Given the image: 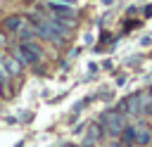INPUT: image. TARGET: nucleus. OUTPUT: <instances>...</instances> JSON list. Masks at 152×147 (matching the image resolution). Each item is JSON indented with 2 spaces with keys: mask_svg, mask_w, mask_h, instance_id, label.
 Returning a JSON list of instances; mask_svg holds the SVG:
<instances>
[{
  "mask_svg": "<svg viewBox=\"0 0 152 147\" xmlns=\"http://www.w3.org/2000/svg\"><path fill=\"white\" fill-rule=\"evenodd\" d=\"M97 123L102 126V130H104L107 138H119L121 130L128 126V123H126V116H124L121 111H116V107L104 109V111L100 114V121H97Z\"/></svg>",
  "mask_w": 152,
  "mask_h": 147,
  "instance_id": "f257e3e1",
  "label": "nucleus"
},
{
  "mask_svg": "<svg viewBox=\"0 0 152 147\" xmlns=\"http://www.w3.org/2000/svg\"><path fill=\"white\" fill-rule=\"evenodd\" d=\"M43 9H45L50 17H55V19H76V7L64 5V2H52V0H48V5H43Z\"/></svg>",
  "mask_w": 152,
  "mask_h": 147,
  "instance_id": "f03ea898",
  "label": "nucleus"
},
{
  "mask_svg": "<svg viewBox=\"0 0 152 147\" xmlns=\"http://www.w3.org/2000/svg\"><path fill=\"white\" fill-rule=\"evenodd\" d=\"M116 111H121L126 119H131V116H135V119H140V104H138V95L133 92V95H126L119 104H116Z\"/></svg>",
  "mask_w": 152,
  "mask_h": 147,
  "instance_id": "7ed1b4c3",
  "label": "nucleus"
},
{
  "mask_svg": "<svg viewBox=\"0 0 152 147\" xmlns=\"http://www.w3.org/2000/svg\"><path fill=\"white\" fill-rule=\"evenodd\" d=\"M135 130V147H150L152 145V126H147L142 119H138L133 123Z\"/></svg>",
  "mask_w": 152,
  "mask_h": 147,
  "instance_id": "20e7f679",
  "label": "nucleus"
},
{
  "mask_svg": "<svg viewBox=\"0 0 152 147\" xmlns=\"http://www.w3.org/2000/svg\"><path fill=\"white\" fill-rule=\"evenodd\" d=\"M28 21H26V14H7V17H2L0 19V31H5V33H17L21 26H26Z\"/></svg>",
  "mask_w": 152,
  "mask_h": 147,
  "instance_id": "39448f33",
  "label": "nucleus"
},
{
  "mask_svg": "<svg viewBox=\"0 0 152 147\" xmlns=\"http://www.w3.org/2000/svg\"><path fill=\"white\" fill-rule=\"evenodd\" d=\"M19 45H21L28 64H40V59H43V47H40L36 40H26V43H19Z\"/></svg>",
  "mask_w": 152,
  "mask_h": 147,
  "instance_id": "423d86ee",
  "label": "nucleus"
},
{
  "mask_svg": "<svg viewBox=\"0 0 152 147\" xmlns=\"http://www.w3.org/2000/svg\"><path fill=\"white\" fill-rule=\"evenodd\" d=\"M102 138H107V135H104L102 126L95 121V123H90V126H88L86 138H83V145H95V142H102Z\"/></svg>",
  "mask_w": 152,
  "mask_h": 147,
  "instance_id": "0eeeda50",
  "label": "nucleus"
},
{
  "mask_svg": "<svg viewBox=\"0 0 152 147\" xmlns=\"http://www.w3.org/2000/svg\"><path fill=\"white\" fill-rule=\"evenodd\" d=\"M2 62H5V69H7V74H10L12 78H14V76H19V74L24 71V66H21V64L10 55V52H7V55H2Z\"/></svg>",
  "mask_w": 152,
  "mask_h": 147,
  "instance_id": "6e6552de",
  "label": "nucleus"
},
{
  "mask_svg": "<svg viewBox=\"0 0 152 147\" xmlns=\"http://www.w3.org/2000/svg\"><path fill=\"white\" fill-rule=\"evenodd\" d=\"M14 38H17L19 43H26V40H33V38H38V36H36V26H33V24H26V26H21V28L14 33Z\"/></svg>",
  "mask_w": 152,
  "mask_h": 147,
  "instance_id": "1a4fd4ad",
  "label": "nucleus"
},
{
  "mask_svg": "<svg viewBox=\"0 0 152 147\" xmlns=\"http://www.w3.org/2000/svg\"><path fill=\"white\" fill-rule=\"evenodd\" d=\"M7 52L21 64V66H28V59H26V55H24V50H21V45H10L7 47Z\"/></svg>",
  "mask_w": 152,
  "mask_h": 147,
  "instance_id": "9d476101",
  "label": "nucleus"
},
{
  "mask_svg": "<svg viewBox=\"0 0 152 147\" xmlns=\"http://www.w3.org/2000/svg\"><path fill=\"white\" fill-rule=\"evenodd\" d=\"M119 142H121V145H126V142H133V145H135V130H133V123H128V126L121 130Z\"/></svg>",
  "mask_w": 152,
  "mask_h": 147,
  "instance_id": "9b49d317",
  "label": "nucleus"
},
{
  "mask_svg": "<svg viewBox=\"0 0 152 147\" xmlns=\"http://www.w3.org/2000/svg\"><path fill=\"white\" fill-rule=\"evenodd\" d=\"M142 17H152V5H145L142 7Z\"/></svg>",
  "mask_w": 152,
  "mask_h": 147,
  "instance_id": "f8f14e48",
  "label": "nucleus"
},
{
  "mask_svg": "<svg viewBox=\"0 0 152 147\" xmlns=\"http://www.w3.org/2000/svg\"><path fill=\"white\" fill-rule=\"evenodd\" d=\"M5 45H7V33L0 31V47H5Z\"/></svg>",
  "mask_w": 152,
  "mask_h": 147,
  "instance_id": "ddd939ff",
  "label": "nucleus"
},
{
  "mask_svg": "<svg viewBox=\"0 0 152 147\" xmlns=\"http://www.w3.org/2000/svg\"><path fill=\"white\" fill-rule=\"evenodd\" d=\"M104 147H121V142H119V140H114V142L109 140V142H104Z\"/></svg>",
  "mask_w": 152,
  "mask_h": 147,
  "instance_id": "4468645a",
  "label": "nucleus"
},
{
  "mask_svg": "<svg viewBox=\"0 0 152 147\" xmlns=\"http://www.w3.org/2000/svg\"><path fill=\"white\" fill-rule=\"evenodd\" d=\"M59 147H78V145H71V142H64V145H59Z\"/></svg>",
  "mask_w": 152,
  "mask_h": 147,
  "instance_id": "2eb2a0df",
  "label": "nucleus"
},
{
  "mask_svg": "<svg viewBox=\"0 0 152 147\" xmlns=\"http://www.w3.org/2000/svg\"><path fill=\"white\" fill-rule=\"evenodd\" d=\"M121 147H135V145H133V142H126V145H121Z\"/></svg>",
  "mask_w": 152,
  "mask_h": 147,
  "instance_id": "dca6fc26",
  "label": "nucleus"
},
{
  "mask_svg": "<svg viewBox=\"0 0 152 147\" xmlns=\"http://www.w3.org/2000/svg\"><path fill=\"white\" fill-rule=\"evenodd\" d=\"M102 5H112V0H102Z\"/></svg>",
  "mask_w": 152,
  "mask_h": 147,
  "instance_id": "f3484780",
  "label": "nucleus"
},
{
  "mask_svg": "<svg viewBox=\"0 0 152 147\" xmlns=\"http://www.w3.org/2000/svg\"><path fill=\"white\" fill-rule=\"evenodd\" d=\"M81 147H95V145H81Z\"/></svg>",
  "mask_w": 152,
  "mask_h": 147,
  "instance_id": "a211bd4d",
  "label": "nucleus"
}]
</instances>
